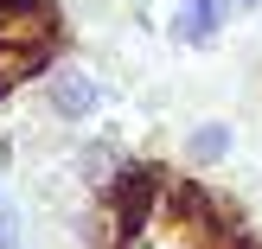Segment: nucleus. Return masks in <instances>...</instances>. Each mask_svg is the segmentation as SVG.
<instances>
[{"mask_svg":"<svg viewBox=\"0 0 262 249\" xmlns=\"http://www.w3.org/2000/svg\"><path fill=\"white\" fill-rule=\"evenodd\" d=\"M77 211L58 217L71 249H262L250 211L199 166L122 147L102 173H77Z\"/></svg>","mask_w":262,"mask_h":249,"instance_id":"obj_1","label":"nucleus"},{"mask_svg":"<svg viewBox=\"0 0 262 249\" xmlns=\"http://www.w3.org/2000/svg\"><path fill=\"white\" fill-rule=\"evenodd\" d=\"M45 102L58 122H90V115L102 109V83L83 71V64H58V71L45 77Z\"/></svg>","mask_w":262,"mask_h":249,"instance_id":"obj_2","label":"nucleus"},{"mask_svg":"<svg viewBox=\"0 0 262 249\" xmlns=\"http://www.w3.org/2000/svg\"><path fill=\"white\" fill-rule=\"evenodd\" d=\"M230 147H237V128H230V122H199V128L186 134V166L211 173V166L230 160Z\"/></svg>","mask_w":262,"mask_h":249,"instance_id":"obj_3","label":"nucleus"}]
</instances>
